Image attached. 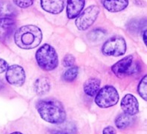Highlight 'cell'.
Masks as SVG:
<instances>
[{"instance_id": "6da1fadb", "label": "cell", "mask_w": 147, "mask_h": 134, "mask_svg": "<svg viewBox=\"0 0 147 134\" xmlns=\"http://www.w3.org/2000/svg\"><path fill=\"white\" fill-rule=\"evenodd\" d=\"M36 107L40 117L45 121L54 124L63 123L66 118L63 105L59 101L53 99L38 101Z\"/></svg>"}, {"instance_id": "7a4b0ae2", "label": "cell", "mask_w": 147, "mask_h": 134, "mask_svg": "<svg viewBox=\"0 0 147 134\" xmlns=\"http://www.w3.org/2000/svg\"><path fill=\"white\" fill-rule=\"evenodd\" d=\"M42 39V34L40 29L33 25H27L20 27L14 34L16 44L23 49H31L37 47L41 43Z\"/></svg>"}, {"instance_id": "3957f363", "label": "cell", "mask_w": 147, "mask_h": 134, "mask_svg": "<svg viewBox=\"0 0 147 134\" xmlns=\"http://www.w3.org/2000/svg\"><path fill=\"white\" fill-rule=\"evenodd\" d=\"M36 58L39 67L43 70L50 71L58 66V55L54 48L51 45L45 44L37 50Z\"/></svg>"}, {"instance_id": "277c9868", "label": "cell", "mask_w": 147, "mask_h": 134, "mask_svg": "<svg viewBox=\"0 0 147 134\" xmlns=\"http://www.w3.org/2000/svg\"><path fill=\"white\" fill-rule=\"evenodd\" d=\"M119 99V94L113 86L107 85L103 87L98 92L95 101L99 107L107 108L116 104Z\"/></svg>"}, {"instance_id": "5b68a950", "label": "cell", "mask_w": 147, "mask_h": 134, "mask_svg": "<svg viewBox=\"0 0 147 134\" xmlns=\"http://www.w3.org/2000/svg\"><path fill=\"white\" fill-rule=\"evenodd\" d=\"M133 56L128 55L120 60L111 67V70L117 77L123 78L137 72L139 65L134 62Z\"/></svg>"}, {"instance_id": "8992f818", "label": "cell", "mask_w": 147, "mask_h": 134, "mask_svg": "<svg viewBox=\"0 0 147 134\" xmlns=\"http://www.w3.org/2000/svg\"><path fill=\"white\" fill-rule=\"evenodd\" d=\"M126 50V45L124 39L116 35L108 39L102 48V53L107 56H119L124 54Z\"/></svg>"}, {"instance_id": "52a82bcc", "label": "cell", "mask_w": 147, "mask_h": 134, "mask_svg": "<svg viewBox=\"0 0 147 134\" xmlns=\"http://www.w3.org/2000/svg\"><path fill=\"white\" fill-rule=\"evenodd\" d=\"M100 12V9L97 5H92L88 7L76 20L77 28L80 30L88 29L96 20Z\"/></svg>"}, {"instance_id": "ba28073f", "label": "cell", "mask_w": 147, "mask_h": 134, "mask_svg": "<svg viewBox=\"0 0 147 134\" xmlns=\"http://www.w3.org/2000/svg\"><path fill=\"white\" fill-rule=\"evenodd\" d=\"M7 80L10 84L16 86H21L24 83L26 76L23 68L18 65L9 66L5 75Z\"/></svg>"}, {"instance_id": "9c48e42d", "label": "cell", "mask_w": 147, "mask_h": 134, "mask_svg": "<svg viewBox=\"0 0 147 134\" xmlns=\"http://www.w3.org/2000/svg\"><path fill=\"white\" fill-rule=\"evenodd\" d=\"M121 107L124 112L133 116L139 112V104L136 98L133 95L127 94L122 98Z\"/></svg>"}, {"instance_id": "30bf717a", "label": "cell", "mask_w": 147, "mask_h": 134, "mask_svg": "<svg viewBox=\"0 0 147 134\" xmlns=\"http://www.w3.org/2000/svg\"><path fill=\"white\" fill-rule=\"evenodd\" d=\"M15 27V22L13 19L7 17L0 18V40H3L9 36Z\"/></svg>"}, {"instance_id": "8fae6325", "label": "cell", "mask_w": 147, "mask_h": 134, "mask_svg": "<svg viewBox=\"0 0 147 134\" xmlns=\"http://www.w3.org/2000/svg\"><path fill=\"white\" fill-rule=\"evenodd\" d=\"M40 4L43 9L47 12L57 14L63 10L65 3L62 0H44L41 1Z\"/></svg>"}, {"instance_id": "7c38bea8", "label": "cell", "mask_w": 147, "mask_h": 134, "mask_svg": "<svg viewBox=\"0 0 147 134\" xmlns=\"http://www.w3.org/2000/svg\"><path fill=\"white\" fill-rule=\"evenodd\" d=\"M85 3L84 0H68L67 1V13L69 19L77 16L83 8Z\"/></svg>"}, {"instance_id": "4fadbf2b", "label": "cell", "mask_w": 147, "mask_h": 134, "mask_svg": "<svg viewBox=\"0 0 147 134\" xmlns=\"http://www.w3.org/2000/svg\"><path fill=\"white\" fill-rule=\"evenodd\" d=\"M100 84V81L98 79L95 78L89 79L84 83V91L87 95L93 97L98 92Z\"/></svg>"}, {"instance_id": "5bb4252c", "label": "cell", "mask_w": 147, "mask_h": 134, "mask_svg": "<svg viewBox=\"0 0 147 134\" xmlns=\"http://www.w3.org/2000/svg\"><path fill=\"white\" fill-rule=\"evenodd\" d=\"M128 0H105L103 4L105 7L109 12H116L120 11L128 6Z\"/></svg>"}, {"instance_id": "9a60e30c", "label": "cell", "mask_w": 147, "mask_h": 134, "mask_svg": "<svg viewBox=\"0 0 147 134\" xmlns=\"http://www.w3.org/2000/svg\"><path fill=\"white\" fill-rule=\"evenodd\" d=\"M34 86L36 93L39 95H43L47 93L50 90V84L47 78L42 76L36 80Z\"/></svg>"}, {"instance_id": "2e32d148", "label": "cell", "mask_w": 147, "mask_h": 134, "mask_svg": "<svg viewBox=\"0 0 147 134\" xmlns=\"http://www.w3.org/2000/svg\"><path fill=\"white\" fill-rule=\"evenodd\" d=\"M132 116L124 112L119 114L115 119V126L118 129H121L127 128L133 121Z\"/></svg>"}, {"instance_id": "e0dca14e", "label": "cell", "mask_w": 147, "mask_h": 134, "mask_svg": "<svg viewBox=\"0 0 147 134\" xmlns=\"http://www.w3.org/2000/svg\"><path fill=\"white\" fill-rule=\"evenodd\" d=\"M78 68L74 66L69 68L63 73V80L66 82H71L74 81L76 78L78 73Z\"/></svg>"}, {"instance_id": "ac0fdd59", "label": "cell", "mask_w": 147, "mask_h": 134, "mask_svg": "<svg viewBox=\"0 0 147 134\" xmlns=\"http://www.w3.org/2000/svg\"><path fill=\"white\" fill-rule=\"evenodd\" d=\"M106 31L102 29L96 28L92 30L88 35L90 39L93 41H99L106 35Z\"/></svg>"}, {"instance_id": "d6986e66", "label": "cell", "mask_w": 147, "mask_h": 134, "mask_svg": "<svg viewBox=\"0 0 147 134\" xmlns=\"http://www.w3.org/2000/svg\"><path fill=\"white\" fill-rule=\"evenodd\" d=\"M147 79L146 75L141 80L138 86V92L139 94L146 101L147 100Z\"/></svg>"}, {"instance_id": "ffe728a7", "label": "cell", "mask_w": 147, "mask_h": 134, "mask_svg": "<svg viewBox=\"0 0 147 134\" xmlns=\"http://www.w3.org/2000/svg\"><path fill=\"white\" fill-rule=\"evenodd\" d=\"M75 62L74 56L71 54H67L64 57L62 64L65 67H71L73 65Z\"/></svg>"}, {"instance_id": "44dd1931", "label": "cell", "mask_w": 147, "mask_h": 134, "mask_svg": "<svg viewBox=\"0 0 147 134\" xmlns=\"http://www.w3.org/2000/svg\"><path fill=\"white\" fill-rule=\"evenodd\" d=\"M13 1L18 6L22 8L27 7L32 5L33 3L32 0H14Z\"/></svg>"}, {"instance_id": "7402d4cb", "label": "cell", "mask_w": 147, "mask_h": 134, "mask_svg": "<svg viewBox=\"0 0 147 134\" xmlns=\"http://www.w3.org/2000/svg\"><path fill=\"white\" fill-rule=\"evenodd\" d=\"M9 65L7 63L4 59L0 58V73H2L6 71Z\"/></svg>"}, {"instance_id": "603a6c76", "label": "cell", "mask_w": 147, "mask_h": 134, "mask_svg": "<svg viewBox=\"0 0 147 134\" xmlns=\"http://www.w3.org/2000/svg\"><path fill=\"white\" fill-rule=\"evenodd\" d=\"M102 133L104 134H116V131L113 127L108 126L104 128Z\"/></svg>"}, {"instance_id": "cb8c5ba5", "label": "cell", "mask_w": 147, "mask_h": 134, "mask_svg": "<svg viewBox=\"0 0 147 134\" xmlns=\"http://www.w3.org/2000/svg\"><path fill=\"white\" fill-rule=\"evenodd\" d=\"M146 35H147V31H146V30L144 32V33L143 34V40L144 42V43L146 45V40H147Z\"/></svg>"}]
</instances>
